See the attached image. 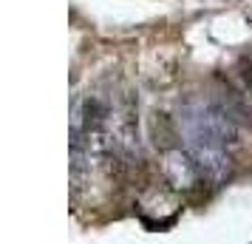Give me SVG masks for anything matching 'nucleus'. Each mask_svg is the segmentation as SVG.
Segmentation results:
<instances>
[{
  "label": "nucleus",
  "mask_w": 252,
  "mask_h": 244,
  "mask_svg": "<svg viewBox=\"0 0 252 244\" xmlns=\"http://www.w3.org/2000/svg\"><path fill=\"white\" fill-rule=\"evenodd\" d=\"M182 131L187 142V153L195 162L201 179L224 182L232 168L229 148L235 145V122L229 111L207 100H190L182 111Z\"/></svg>",
  "instance_id": "nucleus-1"
}]
</instances>
